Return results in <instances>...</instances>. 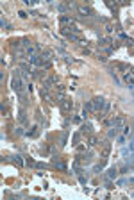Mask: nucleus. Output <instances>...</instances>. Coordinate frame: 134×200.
Returning <instances> with one entry per match:
<instances>
[{"label": "nucleus", "instance_id": "f704fd0d", "mask_svg": "<svg viewBox=\"0 0 134 200\" xmlns=\"http://www.w3.org/2000/svg\"><path fill=\"white\" fill-rule=\"evenodd\" d=\"M72 121H75V123H81V121H82V116H75V118H73Z\"/></svg>", "mask_w": 134, "mask_h": 200}, {"label": "nucleus", "instance_id": "b1692460", "mask_svg": "<svg viewBox=\"0 0 134 200\" xmlns=\"http://www.w3.org/2000/svg\"><path fill=\"white\" fill-rule=\"evenodd\" d=\"M118 132H120V127L109 129V132H107V138H114V136H118Z\"/></svg>", "mask_w": 134, "mask_h": 200}, {"label": "nucleus", "instance_id": "9d476101", "mask_svg": "<svg viewBox=\"0 0 134 200\" xmlns=\"http://www.w3.org/2000/svg\"><path fill=\"white\" fill-rule=\"evenodd\" d=\"M111 123H113V127H122L125 123V116L123 114H118V116H114L113 120H111Z\"/></svg>", "mask_w": 134, "mask_h": 200}, {"label": "nucleus", "instance_id": "f3484780", "mask_svg": "<svg viewBox=\"0 0 134 200\" xmlns=\"http://www.w3.org/2000/svg\"><path fill=\"white\" fill-rule=\"evenodd\" d=\"M11 161H13L18 168H21V166H23V157H21L20 154H14V156H11Z\"/></svg>", "mask_w": 134, "mask_h": 200}, {"label": "nucleus", "instance_id": "412c9836", "mask_svg": "<svg viewBox=\"0 0 134 200\" xmlns=\"http://www.w3.org/2000/svg\"><path fill=\"white\" fill-rule=\"evenodd\" d=\"M116 68H118L120 71H123V73H125V71H131V70H132V68H131L129 64H125V63H118V64H116Z\"/></svg>", "mask_w": 134, "mask_h": 200}, {"label": "nucleus", "instance_id": "39448f33", "mask_svg": "<svg viewBox=\"0 0 134 200\" xmlns=\"http://www.w3.org/2000/svg\"><path fill=\"white\" fill-rule=\"evenodd\" d=\"M109 154H111V143H104V147H102V152H100V163H107V159H109Z\"/></svg>", "mask_w": 134, "mask_h": 200}, {"label": "nucleus", "instance_id": "4c0bfd02", "mask_svg": "<svg viewBox=\"0 0 134 200\" xmlns=\"http://www.w3.org/2000/svg\"><path fill=\"white\" fill-rule=\"evenodd\" d=\"M2 79H4V73H2V71H0V80H2Z\"/></svg>", "mask_w": 134, "mask_h": 200}, {"label": "nucleus", "instance_id": "ddd939ff", "mask_svg": "<svg viewBox=\"0 0 134 200\" xmlns=\"http://www.w3.org/2000/svg\"><path fill=\"white\" fill-rule=\"evenodd\" d=\"M123 80H125V82H127V86H129V89H132V86H134L132 71H125V73H123Z\"/></svg>", "mask_w": 134, "mask_h": 200}, {"label": "nucleus", "instance_id": "f257e3e1", "mask_svg": "<svg viewBox=\"0 0 134 200\" xmlns=\"http://www.w3.org/2000/svg\"><path fill=\"white\" fill-rule=\"evenodd\" d=\"M52 61H54V50H41L39 54L29 57V63L41 68V70H50L52 68Z\"/></svg>", "mask_w": 134, "mask_h": 200}, {"label": "nucleus", "instance_id": "2eb2a0df", "mask_svg": "<svg viewBox=\"0 0 134 200\" xmlns=\"http://www.w3.org/2000/svg\"><path fill=\"white\" fill-rule=\"evenodd\" d=\"M18 121H20V123H27V111H25L23 106H21L20 111H18Z\"/></svg>", "mask_w": 134, "mask_h": 200}, {"label": "nucleus", "instance_id": "7c9ffc66", "mask_svg": "<svg viewBox=\"0 0 134 200\" xmlns=\"http://www.w3.org/2000/svg\"><path fill=\"white\" fill-rule=\"evenodd\" d=\"M25 163H27L29 166H34V161H32V159H30V157H25Z\"/></svg>", "mask_w": 134, "mask_h": 200}, {"label": "nucleus", "instance_id": "f03ea898", "mask_svg": "<svg viewBox=\"0 0 134 200\" xmlns=\"http://www.w3.org/2000/svg\"><path fill=\"white\" fill-rule=\"evenodd\" d=\"M91 159H93V152L91 150H88V152H84V154L75 156V163L81 164V166H88V164H91Z\"/></svg>", "mask_w": 134, "mask_h": 200}, {"label": "nucleus", "instance_id": "0eeeda50", "mask_svg": "<svg viewBox=\"0 0 134 200\" xmlns=\"http://www.w3.org/2000/svg\"><path fill=\"white\" fill-rule=\"evenodd\" d=\"M75 9H77V13L82 14V16H93V14H95V11H93L90 6H77Z\"/></svg>", "mask_w": 134, "mask_h": 200}, {"label": "nucleus", "instance_id": "423d86ee", "mask_svg": "<svg viewBox=\"0 0 134 200\" xmlns=\"http://www.w3.org/2000/svg\"><path fill=\"white\" fill-rule=\"evenodd\" d=\"M52 164H54L56 168H59L61 171H68V166H66V163H64V161H61V159L56 156V154L52 156Z\"/></svg>", "mask_w": 134, "mask_h": 200}, {"label": "nucleus", "instance_id": "bb28decb", "mask_svg": "<svg viewBox=\"0 0 134 200\" xmlns=\"http://www.w3.org/2000/svg\"><path fill=\"white\" fill-rule=\"evenodd\" d=\"M0 27H4V29H11V23H9V21H6L4 18H0Z\"/></svg>", "mask_w": 134, "mask_h": 200}, {"label": "nucleus", "instance_id": "a878e982", "mask_svg": "<svg viewBox=\"0 0 134 200\" xmlns=\"http://www.w3.org/2000/svg\"><path fill=\"white\" fill-rule=\"evenodd\" d=\"M56 91H57V95H64V86L63 84H56Z\"/></svg>", "mask_w": 134, "mask_h": 200}, {"label": "nucleus", "instance_id": "c9c22d12", "mask_svg": "<svg viewBox=\"0 0 134 200\" xmlns=\"http://www.w3.org/2000/svg\"><path fill=\"white\" fill-rule=\"evenodd\" d=\"M127 184V180H125V179H120V180H118V186H125Z\"/></svg>", "mask_w": 134, "mask_h": 200}, {"label": "nucleus", "instance_id": "e433bc0d", "mask_svg": "<svg viewBox=\"0 0 134 200\" xmlns=\"http://www.w3.org/2000/svg\"><path fill=\"white\" fill-rule=\"evenodd\" d=\"M99 61H102V63H106V61H107V57H106V56H99Z\"/></svg>", "mask_w": 134, "mask_h": 200}, {"label": "nucleus", "instance_id": "f8f14e48", "mask_svg": "<svg viewBox=\"0 0 134 200\" xmlns=\"http://www.w3.org/2000/svg\"><path fill=\"white\" fill-rule=\"evenodd\" d=\"M91 113H93L91 102H86V104H84V107H82V114H81V116H82V118H88V116H90Z\"/></svg>", "mask_w": 134, "mask_h": 200}, {"label": "nucleus", "instance_id": "dca6fc26", "mask_svg": "<svg viewBox=\"0 0 134 200\" xmlns=\"http://www.w3.org/2000/svg\"><path fill=\"white\" fill-rule=\"evenodd\" d=\"M18 70L21 71V75H23V77L27 79V75L30 73V66H29L27 63H20V68H18Z\"/></svg>", "mask_w": 134, "mask_h": 200}, {"label": "nucleus", "instance_id": "7ed1b4c3", "mask_svg": "<svg viewBox=\"0 0 134 200\" xmlns=\"http://www.w3.org/2000/svg\"><path fill=\"white\" fill-rule=\"evenodd\" d=\"M59 109H61V113L63 114L72 113V109H73V102H72V98L64 97L63 100H59Z\"/></svg>", "mask_w": 134, "mask_h": 200}, {"label": "nucleus", "instance_id": "4be33fe9", "mask_svg": "<svg viewBox=\"0 0 134 200\" xmlns=\"http://www.w3.org/2000/svg\"><path fill=\"white\" fill-rule=\"evenodd\" d=\"M95 145H99V138L95 134L90 136V139H88V147H95Z\"/></svg>", "mask_w": 134, "mask_h": 200}, {"label": "nucleus", "instance_id": "c85d7f7f", "mask_svg": "<svg viewBox=\"0 0 134 200\" xmlns=\"http://www.w3.org/2000/svg\"><path fill=\"white\" fill-rule=\"evenodd\" d=\"M34 166L36 168H39V170H45V168H47V164L45 163H34Z\"/></svg>", "mask_w": 134, "mask_h": 200}, {"label": "nucleus", "instance_id": "1a4fd4ad", "mask_svg": "<svg viewBox=\"0 0 134 200\" xmlns=\"http://www.w3.org/2000/svg\"><path fill=\"white\" fill-rule=\"evenodd\" d=\"M79 132H81V134H93V125L90 121H84V123H81Z\"/></svg>", "mask_w": 134, "mask_h": 200}, {"label": "nucleus", "instance_id": "a211bd4d", "mask_svg": "<svg viewBox=\"0 0 134 200\" xmlns=\"http://www.w3.org/2000/svg\"><path fill=\"white\" fill-rule=\"evenodd\" d=\"M111 43H113V39H111V38H100L97 45H99V48H106L107 45H111Z\"/></svg>", "mask_w": 134, "mask_h": 200}, {"label": "nucleus", "instance_id": "58836bf2", "mask_svg": "<svg viewBox=\"0 0 134 200\" xmlns=\"http://www.w3.org/2000/svg\"><path fill=\"white\" fill-rule=\"evenodd\" d=\"M2 161H4V157H2V156H0V163H2Z\"/></svg>", "mask_w": 134, "mask_h": 200}, {"label": "nucleus", "instance_id": "393cba45", "mask_svg": "<svg viewBox=\"0 0 134 200\" xmlns=\"http://www.w3.org/2000/svg\"><path fill=\"white\" fill-rule=\"evenodd\" d=\"M68 141V130H63V134H61V147H64Z\"/></svg>", "mask_w": 134, "mask_h": 200}, {"label": "nucleus", "instance_id": "cd10ccee", "mask_svg": "<svg viewBox=\"0 0 134 200\" xmlns=\"http://www.w3.org/2000/svg\"><path fill=\"white\" fill-rule=\"evenodd\" d=\"M106 30L109 32V34H111V32L114 30V25H113V23H107V25H106Z\"/></svg>", "mask_w": 134, "mask_h": 200}, {"label": "nucleus", "instance_id": "6ab92c4d", "mask_svg": "<svg viewBox=\"0 0 134 200\" xmlns=\"http://www.w3.org/2000/svg\"><path fill=\"white\" fill-rule=\"evenodd\" d=\"M118 175V170H116V166H111L109 170H107V179H116Z\"/></svg>", "mask_w": 134, "mask_h": 200}, {"label": "nucleus", "instance_id": "5701e85b", "mask_svg": "<svg viewBox=\"0 0 134 200\" xmlns=\"http://www.w3.org/2000/svg\"><path fill=\"white\" fill-rule=\"evenodd\" d=\"M39 95H41V98H43V100H49V102H52V100H50V95H49V89L41 88V89H39Z\"/></svg>", "mask_w": 134, "mask_h": 200}, {"label": "nucleus", "instance_id": "20e7f679", "mask_svg": "<svg viewBox=\"0 0 134 200\" xmlns=\"http://www.w3.org/2000/svg\"><path fill=\"white\" fill-rule=\"evenodd\" d=\"M91 102V107H93V113L97 114V113H100L102 109H104V106H106V98L104 97H95L93 100H90Z\"/></svg>", "mask_w": 134, "mask_h": 200}, {"label": "nucleus", "instance_id": "9b49d317", "mask_svg": "<svg viewBox=\"0 0 134 200\" xmlns=\"http://www.w3.org/2000/svg\"><path fill=\"white\" fill-rule=\"evenodd\" d=\"M59 23H61V27H70V25H73V20H72L70 16L63 14V16L59 18Z\"/></svg>", "mask_w": 134, "mask_h": 200}, {"label": "nucleus", "instance_id": "2f4dec72", "mask_svg": "<svg viewBox=\"0 0 134 200\" xmlns=\"http://www.w3.org/2000/svg\"><path fill=\"white\" fill-rule=\"evenodd\" d=\"M107 7H109V9H113V11H116V4H111V2H107Z\"/></svg>", "mask_w": 134, "mask_h": 200}, {"label": "nucleus", "instance_id": "aec40b11", "mask_svg": "<svg viewBox=\"0 0 134 200\" xmlns=\"http://www.w3.org/2000/svg\"><path fill=\"white\" fill-rule=\"evenodd\" d=\"M81 139H82V134H81V132H75V134L72 136V145H79Z\"/></svg>", "mask_w": 134, "mask_h": 200}, {"label": "nucleus", "instance_id": "473e14b6", "mask_svg": "<svg viewBox=\"0 0 134 200\" xmlns=\"http://www.w3.org/2000/svg\"><path fill=\"white\" fill-rule=\"evenodd\" d=\"M14 134H16V136H21V134H23V130H21V127H18V129H16V130H14Z\"/></svg>", "mask_w": 134, "mask_h": 200}, {"label": "nucleus", "instance_id": "c756f323", "mask_svg": "<svg viewBox=\"0 0 134 200\" xmlns=\"http://www.w3.org/2000/svg\"><path fill=\"white\" fill-rule=\"evenodd\" d=\"M106 188H107V189H113V188H114L113 182H111V179H107V180H106Z\"/></svg>", "mask_w": 134, "mask_h": 200}, {"label": "nucleus", "instance_id": "4468645a", "mask_svg": "<svg viewBox=\"0 0 134 200\" xmlns=\"http://www.w3.org/2000/svg\"><path fill=\"white\" fill-rule=\"evenodd\" d=\"M25 136H29V138H38V136H39V125H32L30 130L25 132Z\"/></svg>", "mask_w": 134, "mask_h": 200}, {"label": "nucleus", "instance_id": "72a5a7b5", "mask_svg": "<svg viewBox=\"0 0 134 200\" xmlns=\"http://www.w3.org/2000/svg\"><path fill=\"white\" fill-rule=\"evenodd\" d=\"M18 14H20V18H27V16H29L25 11H18Z\"/></svg>", "mask_w": 134, "mask_h": 200}, {"label": "nucleus", "instance_id": "6e6552de", "mask_svg": "<svg viewBox=\"0 0 134 200\" xmlns=\"http://www.w3.org/2000/svg\"><path fill=\"white\" fill-rule=\"evenodd\" d=\"M56 84H57V77H56V75H50V77L43 79V86H41V88H45V89H50L52 86H56Z\"/></svg>", "mask_w": 134, "mask_h": 200}]
</instances>
